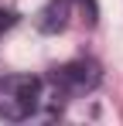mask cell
Returning a JSON list of instances; mask_svg holds the SVG:
<instances>
[{
  "label": "cell",
  "instance_id": "6da1fadb",
  "mask_svg": "<svg viewBox=\"0 0 123 126\" xmlns=\"http://www.w3.org/2000/svg\"><path fill=\"white\" fill-rule=\"evenodd\" d=\"M41 92H44V82L38 75H7V79H0V116L14 119V123L34 116L41 106Z\"/></svg>",
  "mask_w": 123,
  "mask_h": 126
},
{
  "label": "cell",
  "instance_id": "7a4b0ae2",
  "mask_svg": "<svg viewBox=\"0 0 123 126\" xmlns=\"http://www.w3.org/2000/svg\"><path fill=\"white\" fill-rule=\"evenodd\" d=\"M51 82H55L58 92H72V95L89 92V89H96V85H99V65L89 62V58L65 62V65H58V68L51 72Z\"/></svg>",
  "mask_w": 123,
  "mask_h": 126
},
{
  "label": "cell",
  "instance_id": "3957f363",
  "mask_svg": "<svg viewBox=\"0 0 123 126\" xmlns=\"http://www.w3.org/2000/svg\"><path fill=\"white\" fill-rule=\"evenodd\" d=\"M68 0H48L44 7H41L38 14V31H44V34H58L62 27L68 24Z\"/></svg>",
  "mask_w": 123,
  "mask_h": 126
},
{
  "label": "cell",
  "instance_id": "277c9868",
  "mask_svg": "<svg viewBox=\"0 0 123 126\" xmlns=\"http://www.w3.org/2000/svg\"><path fill=\"white\" fill-rule=\"evenodd\" d=\"M10 24H14V17H10V10H3V7H0V34H3V31H7Z\"/></svg>",
  "mask_w": 123,
  "mask_h": 126
},
{
  "label": "cell",
  "instance_id": "5b68a950",
  "mask_svg": "<svg viewBox=\"0 0 123 126\" xmlns=\"http://www.w3.org/2000/svg\"><path fill=\"white\" fill-rule=\"evenodd\" d=\"M82 3L89 7V14H96V3H92V0H82Z\"/></svg>",
  "mask_w": 123,
  "mask_h": 126
}]
</instances>
